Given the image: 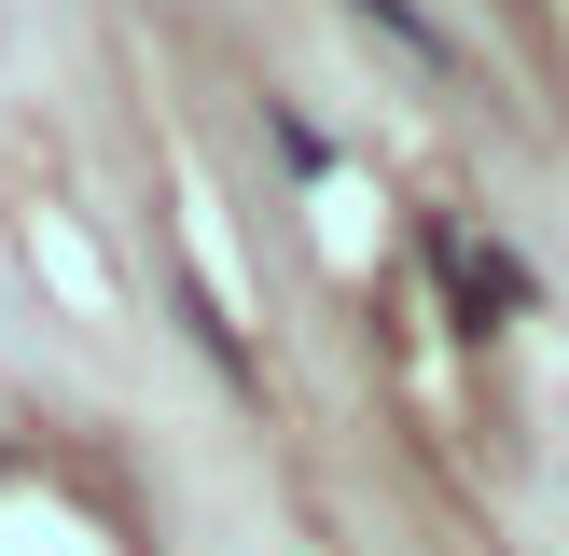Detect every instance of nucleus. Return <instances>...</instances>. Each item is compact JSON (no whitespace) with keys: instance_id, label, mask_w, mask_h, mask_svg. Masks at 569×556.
Segmentation results:
<instances>
[{"instance_id":"1","label":"nucleus","mask_w":569,"mask_h":556,"mask_svg":"<svg viewBox=\"0 0 569 556\" xmlns=\"http://www.w3.org/2000/svg\"><path fill=\"white\" fill-rule=\"evenodd\" d=\"M431 265L459 278V320H472V334H487V320H515V306H528V265H515V250H487V237H459V222L431 237Z\"/></svg>"},{"instance_id":"2","label":"nucleus","mask_w":569,"mask_h":556,"mask_svg":"<svg viewBox=\"0 0 569 556\" xmlns=\"http://www.w3.org/2000/svg\"><path fill=\"white\" fill-rule=\"evenodd\" d=\"M361 14H376V28H389V42H417V56H445V28H431V14H417V0H361Z\"/></svg>"}]
</instances>
